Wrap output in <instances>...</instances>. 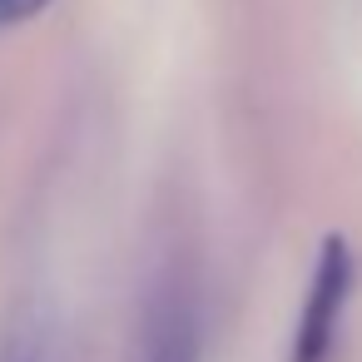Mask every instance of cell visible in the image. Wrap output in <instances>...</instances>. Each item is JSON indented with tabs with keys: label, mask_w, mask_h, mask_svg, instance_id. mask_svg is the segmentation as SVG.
<instances>
[{
	"label": "cell",
	"mask_w": 362,
	"mask_h": 362,
	"mask_svg": "<svg viewBox=\"0 0 362 362\" xmlns=\"http://www.w3.org/2000/svg\"><path fill=\"white\" fill-rule=\"evenodd\" d=\"M144 362H199V308L184 283V273H169L154 317H149V357Z\"/></svg>",
	"instance_id": "cell-2"
},
{
	"label": "cell",
	"mask_w": 362,
	"mask_h": 362,
	"mask_svg": "<svg viewBox=\"0 0 362 362\" xmlns=\"http://www.w3.org/2000/svg\"><path fill=\"white\" fill-rule=\"evenodd\" d=\"M50 6V0H0V30L6 25H21V21H30V16H40Z\"/></svg>",
	"instance_id": "cell-3"
},
{
	"label": "cell",
	"mask_w": 362,
	"mask_h": 362,
	"mask_svg": "<svg viewBox=\"0 0 362 362\" xmlns=\"http://www.w3.org/2000/svg\"><path fill=\"white\" fill-rule=\"evenodd\" d=\"M352 278H357V258L332 233L322 243V253H317V268H313V283H308V298H303V317H298V337H293V362H327L342 303L352 293Z\"/></svg>",
	"instance_id": "cell-1"
},
{
	"label": "cell",
	"mask_w": 362,
	"mask_h": 362,
	"mask_svg": "<svg viewBox=\"0 0 362 362\" xmlns=\"http://www.w3.org/2000/svg\"><path fill=\"white\" fill-rule=\"evenodd\" d=\"M11 362H40V357H30V352H21V357H11Z\"/></svg>",
	"instance_id": "cell-4"
}]
</instances>
